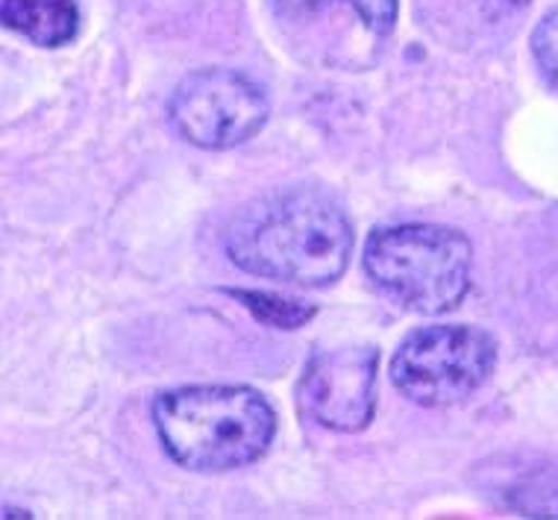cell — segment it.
<instances>
[{
  "instance_id": "8",
  "label": "cell",
  "mask_w": 558,
  "mask_h": 520,
  "mask_svg": "<svg viewBox=\"0 0 558 520\" xmlns=\"http://www.w3.org/2000/svg\"><path fill=\"white\" fill-rule=\"evenodd\" d=\"M3 24L41 48H62L77 36V0H0Z\"/></svg>"
},
{
  "instance_id": "11",
  "label": "cell",
  "mask_w": 558,
  "mask_h": 520,
  "mask_svg": "<svg viewBox=\"0 0 558 520\" xmlns=\"http://www.w3.org/2000/svg\"><path fill=\"white\" fill-rule=\"evenodd\" d=\"M532 57L538 62L544 80L558 92V7L547 12L532 33Z\"/></svg>"
},
{
  "instance_id": "5",
  "label": "cell",
  "mask_w": 558,
  "mask_h": 520,
  "mask_svg": "<svg viewBox=\"0 0 558 520\" xmlns=\"http://www.w3.org/2000/svg\"><path fill=\"white\" fill-rule=\"evenodd\" d=\"M279 29L300 57L367 68L397 24V0H270Z\"/></svg>"
},
{
  "instance_id": "9",
  "label": "cell",
  "mask_w": 558,
  "mask_h": 520,
  "mask_svg": "<svg viewBox=\"0 0 558 520\" xmlns=\"http://www.w3.org/2000/svg\"><path fill=\"white\" fill-rule=\"evenodd\" d=\"M506 506L520 511L523 518L558 520V468H541L509 485Z\"/></svg>"
},
{
  "instance_id": "1",
  "label": "cell",
  "mask_w": 558,
  "mask_h": 520,
  "mask_svg": "<svg viewBox=\"0 0 558 520\" xmlns=\"http://www.w3.org/2000/svg\"><path fill=\"white\" fill-rule=\"evenodd\" d=\"M353 244L347 215L315 189L262 194L241 206L223 235L235 268L303 289L336 282L353 256Z\"/></svg>"
},
{
  "instance_id": "3",
  "label": "cell",
  "mask_w": 558,
  "mask_h": 520,
  "mask_svg": "<svg viewBox=\"0 0 558 520\" xmlns=\"http://www.w3.org/2000/svg\"><path fill=\"white\" fill-rule=\"evenodd\" d=\"M473 251L459 230L438 223H400L371 232L365 270L397 306L447 315L471 291Z\"/></svg>"
},
{
  "instance_id": "12",
  "label": "cell",
  "mask_w": 558,
  "mask_h": 520,
  "mask_svg": "<svg viewBox=\"0 0 558 520\" xmlns=\"http://www.w3.org/2000/svg\"><path fill=\"white\" fill-rule=\"evenodd\" d=\"M482 10L494 15V19H502V15H511V12H520L523 7H530V0H480Z\"/></svg>"
},
{
  "instance_id": "10",
  "label": "cell",
  "mask_w": 558,
  "mask_h": 520,
  "mask_svg": "<svg viewBox=\"0 0 558 520\" xmlns=\"http://www.w3.org/2000/svg\"><path fill=\"white\" fill-rule=\"evenodd\" d=\"M232 298H239L244 306L251 309L253 318L262 321L265 327L300 329L318 315V309L308 306L303 300L279 298V294H268V291H232Z\"/></svg>"
},
{
  "instance_id": "4",
  "label": "cell",
  "mask_w": 558,
  "mask_h": 520,
  "mask_svg": "<svg viewBox=\"0 0 558 520\" xmlns=\"http://www.w3.org/2000/svg\"><path fill=\"white\" fill-rule=\"evenodd\" d=\"M497 365V344L476 327L414 329L391 359V383L426 409L462 403L480 391Z\"/></svg>"
},
{
  "instance_id": "7",
  "label": "cell",
  "mask_w": 558,
  "mask_h": 520,
  "mask_svg": "<svg viewBox=\"0 0 558 520\" xmlns=\"http://www.w3.org/2000/svg\"><path fill=\"white\" fill-rule=\"evenodd\" d=\"M376 371L379 350L371 344L318 353L300 376V409L332 433H359L374 418Z\"/></svg>"
},
{
  "instance_id": "2",
  "label": "cell",
  "mask_w": 558,
  "mask_h": 520,
  "mask_svg": "<svg viewBox=\"0 0 558 520\" xmlns=\"http://www.w3.org/2000/svg\"><path fill=\"white\" fill-rule=\"evenodd\" d=\"M154 426L185 471L221 473L268 454L277 412L247 386H189L156 397Z\"/></svg>"
},
{
  "instance_id": "6",
  "label": "cell",
  "mask_w": 558,
  "mask_h": 520,
  "mask_svg": "<svg viewBox=\"0 0 558 520\" xmlns=\"http://www.w3.org/2000/svg\"><path fill=\"white\" fill-rule=\"evenodd\" d=\"M270 104L253 80L230 68H203L173 88L168 118L185 142L203 150H230L268 124Z\"/></svg>"
}]
</instances>
